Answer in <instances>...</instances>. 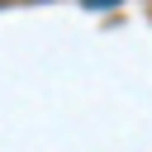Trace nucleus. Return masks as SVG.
Segmentation results:
<instances>
[{"label":"nucleus","instance_id":"f257e3e1","mask_svg":"<svg viewBox=\"0 0 152 152\" xmlns=\"http://www.w3.org/2000/svg\"><path fill=\"white\" fill-rule=\"evenodd\" d=\"M90 5H114V0H90Z\"/></svg>","mask_w":152,"mask_h":152}]
</instances>
